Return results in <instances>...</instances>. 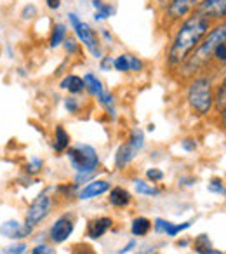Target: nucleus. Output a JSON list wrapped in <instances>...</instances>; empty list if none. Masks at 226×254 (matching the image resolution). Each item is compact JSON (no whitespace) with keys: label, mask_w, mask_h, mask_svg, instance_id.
<instances>
[{"label":"nucleus","mask_w":226,"mask_h":254,"mask_svg":"<svg viewBox=\"0 0 226 254\" xmlns=\"http://www.w3.org/2000/svg\"><path fill=\"white\" fill-rule=\"evenodd\" d=\"M75 232V216L71 212H64V214L57 216L54 223L47 230V239L51 240L53 246H59L64 244Z\"/></svg>","instance_id":"obj_8"},{"label":"nucleus","mask_w":226,"mask_h":254,"mask_svg":"<svg viewBox=\"0 0 226 254\" xmlns=\"http://www.w3.org/2000/svg\"><path fill=\"white\" fill-rule=\"evenodd\" d=\"M33 232L35 228L28 226L25 221H18V219H7L0 225V235L9 240H26L33 235Z\"/></svg>","instance_id":"obj_10"},{"label":"nucleus","mask_w":226,"mask_h":254,"mask_svg":"<svg viewBox=\"0 0 226 254\" xmlns=\"http://www.w3.org/2000/svg\"><path fill=\"white\" fill-rule=\"evenodd\" d=\"M66 37H68V26L64 25V23H54L53 30H51V35H49V47L51 49L61 47Z\"/></svg>","instance_id":"obj_20"},{"label":"nucleus","mask_w":226,"mask_h":254,"mask_svg":"<svg viewBox=\"0 0 226 254\" xmlns=\"http://www.w3.org/2000/svg\"><path fill=\"white\" fill-rule=\"evenodd\" d=\"M98 103L103 106V108L106 110V113L110 115V119H112V120L117 119V108H115V96H113L112 92L106 91V89H105V92H103V94L98 98Z\"/></svg>","instance_id":"obj_22"},{"label":"nucleus","mask_w":226,"mask_h":254,"mask_svg":"<svg viewBox=\"0 0 226 254\" xmlns=\"http://www.w3.org/2000/svg\"><path fill=\"white\" fill-rule=\"evenodd\" d=\"M219 117H221V126L226 129V105L223 106L221 110H219Z\"/></svg>","instance_id":"obj_47"},{"label":"nucleus","mask_w":226,"mask_h":254,"mask_svg":"<svg viewBox=\"0 0 226 254\" xmlns=\"http://www.w3.org/2000/svg\"><path fill=\"white\" fill-rule=\"evenodd\" d=\"M71 254H98V253L91 246H87V244H77L71 249Z\"/></svg>","instance_id":"obj_41"},{"label":"nucleus","mask_w":226,"mask_h":254,"mask_svg":"<svg viewBox=\"0 0 226 254\" xmlns=\"http://www.w3.org/2000/svg\"><path fill=\"white\" fill-rule=\"evenodd\" d=\"M191 225H193V219H188V221H183V223H172L169 232H167V237H177L181 232L190 228Z\"/></svg>","instance_id":"obj_32"},{"label":"nucleus","mask_w":226,"mask_h":254,"mask_svg":"<svg viewBox=\"0 0 226 254\" xmlns=\"http://www.w3.org/2000/svg\"><path fill=\"white\" fill-rule=\"evenodd\" d=\"M195 183V180H191V178H179V187L183 185V187H191V185Z\"/></svg>","instance_id":"obj_46"},{"label":"nucleus","mask_w":226,"mask_h":254,"mask_svg":"<svg viewBox=\"0 0 226 254\" xmlns=\"http://www.w3.org/2000/svg\"><path fill=\"white\" fill-rule=\"evenodd\" d=\"M207 190L211 191V193L226 195V187H225V185H223V180H219V178H214V180L209 181Z\"/></svg>","instance_id":"obj_35"},{"label":"nucleus","mask_w":226,"mask_h":254,"mask_svg":"<svg viewBox=\"0 0 226 254\" xmlns=\"http://www.w3.org/2000/svg\"><path fill=\"white\" fill-rule=\"evenodd\" d=\"M132 202V193L124 187H112L108 191V204L115 209H125Z\"/></svg>","instance_id":"obj_14"},{"label":"nucleus","mask_w":226,"mask_h":254,"mask_svg":"<svg viewBox=\"0 0 226 254\" xmlns=\"http://www.w3.org/2000/svg\"><path fill=\"white\" fill-rule=\"evenodd\" d=\"M214 58L218 63H221V64H226V42L225 44H219L218 47H216V51H214Z\"/></svg>","instance_id":"obj_38"},{"label":"nucleus","mask_w":226,"mask_h":254,"mask_svg":"<svg viewBox=\"0 0 226 254\" xmlns=\"http://www.w3.org/2000/svg\"><path fill=\"white\" fill-rule=\"evenodd\" d=\"M226 42V23H219L214 28H211L207 32V35L202 39V42L195 47V51L186 58L179 70L181 78H193L202 68H205L209 64V61L214 56V51L219 44Z\"/></svg>","instance_id":"obj_2"},{"label":"nucleus","mask_w":226,"mask_h":254,"mask_svg":"<svg viewBox=\"0 0 226 254\" xmlns=\"http://www.w3.org/2000/svg\"><path fill=\"white\" fill-rule=\"evenodd\" d=\"M78 190H80V187H78L77 183H63V185H59V187H56V193L64 198L77 197Z\"/></svg>","instance_id":"obj_25"},{"label":"nucleus","mask_w":226,"mask_h":254,"mask_svg":"<svg viewBox=\"0 0 226 254\" xmlns=\"http://www.w3.org/2000/svg\"><path fill=\"white\" fill-rule=\"evenodd\" d=\"M66 19L70 23L71 30L75 33V39L80 44H84L85 49L92 54V58L96 60H101L103 58V47H101V40H99V35L91 28L89 23H85L84 19L78 18L77 12H68Z\"/></svg>","instance_id":"obj_5"},{"label":"nucleus","mask_w":226,"mask_h":254,"mask_svg":"<svg viewBox=\"0 0 226 254\" xmlns=\"http://www.w3.org/2000/svg\"><path fill=\"white\" fill-rule=\"evenodd\" d=\"M153 230V221L146 216H136L131 221V233L136 239H143Z\"/></svg>","instance_id":"obj_17"},{"label":"nucleus","mask_w":226,"mask_h":254,"mask_svg":"<svg viewBox=\"0 0 226 254\" xmlns=\"http://www.w3.org/2000/svg\"><path fill=\"white\" fill-rule=\"evenodd\" d=\"M71 139L68 131L63 126H56L54 127V134H53V150L57 153V155H63L66 153V150L70 148Z\"/></svg>","instance_id":"obj_16"},{"label":"nucleus","mask_w":226,"mask_h":254,"mask_svg":"<svg viewBox=\"0 0 226 254\" xmlns=\"http://www.w3.org/2000/svg\"><path fill=\"white\" fill-rule=\"evenodd\" d=\"M112 226H113V218H110V216H99V218H94L87 223L85 235L91 240H99L112 230Z\"/></svg>","instance_id":"obj_13"},{"label":"nucleus","mask_w":226,"mask_h":254,"mask_svg":"<svg viewBox=\"0 0 226 254\" xmlns=\"http://www.w3.org/2000/svg\"><path fill=\"white\" fill-rule=\"evenodd\" d=\"M113 60H115V58H112L110 54H103V58L99 60V70L101 71H112Z\"/></svg>","instance_id":"obj_39"},{"label":"nucleus","mask_w":226,"mask_h":254,"mask_svg":"<svg viewBox=\"0 0 226 254\" xmlns=\"http://www.w3.org/2000/svg\"><path fill=\"white\" fill-rule=\"evenodd\" d=\"M54 205H56V198L51 195V188L40 191L35 198L28 204L25 212V223L32 228H39L44 221L51 216Z\"/></svg>","instance_id":"obj_7"},{"label":"nucleus","mask_w":226,"mask_h":254,"mask_svg":"<svg viewBox=\"0 0 226 254\" xmlns=\"http://www.w3.org/2000/svg\"><path fill=\"white\" fill-rule=\"evenodd\" d=\"M99 35H101L103 39H105V40H106V42H108V44H112V42H113V37H112V33H110L108 30H105V28H103L101 32H99Z\"/></svg>","instance_id":"obj_45"},{"label":"nucleus","mask_w":226,"mask_h":254,"mask_svg":"<svg viewBox=\"0 0 226 254\" xmlns=\"http://www.w3.org/2000/svg\"><path fill=\"white\" fill-rule=\"evenodd\" d=\"M113 68H115L117 71H120V73H127V71H131L127 54H120V56L115 58V60H113Z\"/></svg>","instance_id":"obj_27"},{"label":"nucleus","mask_w":226,"mask_h":254,"mask_svg":"<svg viewBox=\"0 0 226 254\" xmlns=\"http://www.w3.org/2000/svg\"><path fill=\"white\" fill-rule=\"evenodd\" d=\"M61 47H63L66 54H70V56H75V54H78V51H80V42H78L75 37H66Z\"/></svg>","instance_id":"obj_26"},{"label":"nucleus","mask_w":226,"mask_h":254,"mask_svg":"<svg viewBox=\"0 0 226 254\" xmlns=\"http://www.w3.org/2000/svg\"><path fill=\"white\" fill-rule=\"evenodd\" d=\"M186 101L198 117H205L214 108V85L205 75L190 78L186 87Z\"/></svg>","instance_id":"obj_3"},{"label":"nucleus","mask_w":226,"mask_h":254,"mask_svg":"<svg viewBox=\"0 0 226 254\" xmlns=\"http://www.w3.org/2000/svg\"><path fill=\"white\" fill-rule=\"evenodd\" d=\"M113 14H115V7L112 4H103L101 9L94 11V19L96 21H105V19H108Z\"/></svg>","instance_id":"obj_28"},{"label":"nucleus","mask_w":226,"mask_h":254,"mask_svg":"<svg viewBox=\"0 0 226 254\" xmlns=\"http://www.w3.org/2000/svg\"><path fill=\"white\" fill-rule=\"evenodd\" d=\"M195 11L207 18L209 21L226 18V0H200Z\"/></svg>","instance_id":"obj_11"},{"label":"nucleus","mask_w":226,"mask_h":254,"mask_svg":"<svg viewBox=\"0 0 226 254\" xmlns=\"http://www.w3.org/2000/svg\"><path fill=\"white\" fill-rule=\"evenodd\" d=\"M157 247L159 246H145L139 251H136V254H157Z\"/></svg>","instance_id":"obj_43"},{"label":"nucleus","mask_w":226,"mask_h":254,"mask_svg":"<svg viewBox=\"0 0 226 254\" xmlns=\"http://www.w3.org/2000/svg\"><path fill=\"white\" fill-rule=\"evenodd\" d=\"M193 251L197 254H223V251L216 249V247L212 246V240L209 239V235H205V233H200L198 237H195Z\"/></svg>","instance_id":"obj_19"},{"label":"nucleus","mask_w":226,"mask_h":254,"mask_svg":"<svg viewBox=\"0 0 226 254\" xmlns=\"http://www.w3.org/2000/svg\"><path fill=\"white\" fill-rule=\"evenodd\" d=\"M42 171H44V159L35 157V155L25 164V167H23V174L32 176V178H37L39 174H42Z\"/></svg>","instance_id":"obj_23"},{"label":"nucleus","mask_w":226,"mask_h":254,"mask_svg":"<svg viewBox=\"0 0 226 254\" xmlns=\"http://www.w3.org/2000/svg\"><path fill=\"white\" fill-rule=\"evenodd\" d=\"M136 247H138V240H136V239H131L127 244H125L124 247H120V249L117 251V254H127V253H131V251H134Z\"/></svg>","instance_id":"obj_42"},{"label":"nucleus","mask_w":226,"mask_h":254,"mask_svg":"<svg viewBox=\"0 0 226 254\" xmlns=\"http://www.w3.org/2000/svg\"><path fill=\"white\" fill-rule=\"evenodd\" d=\"M214 105L218 108V112L226 105V78L221 85H219L218 91H214Z\"/></svg>","instance_id":"obj_30"},{"label":"nucleus","mask_w":226,"mask_h":254,"mask_svg":"<svg viewBox=\"0 0 226 254\" xmlns=\"http://www.w3.org/2000/svg\"><path fill=\"white\" fill-rule=\"evenodd\" d=\"M66 159L75 174H98L101 159L98 150L87 143H75L66 150Z\"/></svg>","instance_id":"obj_4"},{"label":"nucleus","mask_w":226,"mask_h":254,"mask_svg":"<svg viewBox=\"0 0 226 254\" xmlns=\"http://www.w3.org/2000/svg\"><path fill=\"white\" fill-rule=\"evenodd\" d=\"M110 188H112L110 181L94 178V180L89 181V183L82 185L77 193V198L78 200H92V198H98V197H101V195L108 193Z\"/></svg>","instance_id":"obj_12"},{"label":"nucleus","mask_w":226,"mask_h":254,"mask_svg":"<svg viewBox=\"0 0 226 254\" xmlns=\"http://www.w3.org/2000/svg\"><path fill=\"white\" fill-rule=\"evenodd\" d=\"M63 106L64 110H66L68 113H71V115H75V113L80 112L82 105L80 101H78V98H75V96H68V98L63 99Z\"/></svg>","instance_id":"obj_29"},{"label":"nucleus","mask_w":226,"mask_h":254,"mask_svg":"<svg viewBox=\"0 0 226 254\" xmlns=\"http://www.w3.org/2000/svg\"><path fill=\"white\" fill-rule=\"evenodd\" d=\"M169 2H170V0H159V5H160V7H166Z\"/></svg>","instance_id":"obj_49"},{"label":"nucleus","mask_w":226,"mask_h":254,"mask_svg":"<svg viewBox=\"0 0 226 254\" xmlns=\"http://www.w3.org/2000/svg\"><path fill=\"white\" fill-rule=\"evenodd\" d=\"M209 30H211V21L198 14L197 11L191 12L186 19H183L174 33L169 49H167L166 66L169 70H177L186 61V58L193 53L195 47L202 42V39L207 35Z\"/></svg>","instance_id":"obj_1"},{"label":"nucleus","mask_w":226,"mask_h":254,"mask_svg":"<svg viewBox=\"0 0 226 254\" xmlns=\"http://www.w3.org/2000/svg\"><path fill=\"white\" fill-rule=\"evenodd\" d=\"M132 185H134L136 193H139L141 197H159L162 193L160 188H157L155 185H152L150 181L145 180H132Z\"/></svg>","instance_id":"obj_21"},{"label":"nucleus","mask_w":226,"mask_h":254,"mask_svg":"<svg viewBox=\"0 0 226 254\" xmlns=\"http://www.w3.org/2000/svg\"><path fill=\"white\" fill-rule=\"evenodd\" d=\"M145 148V131L141 127H132L129 132V139L122 143L115 152V169L124 171L127 166H131L132 160L139 155Z\"/></svg>","instance_id":"obj_6"},{"label":"nucleus","mask_w":226,"mask_h":254,"mask_svg":"<svg viewBox=\"0 0 226 254\" xmlns=\"http://www.w3.org/2000/svg\"><path fill=\"white\" fill-rule=\"evenodd\" d=\"M198 2L200 0H170L169 4L164 7V14L166 19H169L170 23H177L186 19L191 12H195Z\"/></svg>","instance_id":"obj_9"},{"label":"nucleus","mask_w":226,"mask_h":254,"mask_svg":"<svg viewBox=\"0 0 226 254\" xmlns=\"http://www.w3.org/2000/svg\"><path fill=\"white\" fill-rule=\"evenodd\" d=\"M127 56H129V66H131L132 73H139V71H143V68H145V63H143V61L139 60L138 56H134V54H127Z\"/></svg>","instance_id":"obj_37"},{"label":"nucleus","mask_w":226,"mask_h":254,"mask_svg":"<svg viewBox=\"0 0 226 254\" xmlns=\"http://www.w3.org/2000/svg\"><path fill=\"white\" fill-rule=\"evenodd\" d=\"M82 78H84V84H85V92L91 94L92 98L98 99L105 92V85H103V82L99 80V77L94 71H87Z\"/></svg>","instance_id":"obj_18"},{"label":"nucleus","mask_w":226,"mask_h":254,"mask_svg":"<svg viewBox=\"0 0 226 254\" xmlns=\"http://www.w3.org/2000/svg\"><path fill=\"white\" fill-rule=\"evenodd\" d=\"M181 148H183L184 152H188V153L195 152V150L198 148L197 139H193V138H184V139H181Z\"/></svg>","instance_id":"obj_40"},{"label":"nucleus","mask_w":226,"mask_h":254,"mask_svg":"<svg viewBox=\"0 0 226 254\" xmlns=\"http://www.w3.org/2000/svg\"><path fill=\"white\" fill-rule=\"evenodd\" d=\"M30 254H56L54 253V247L53 244H47V242H37L35 246L30 249Z\"/></svg>","instance_id":"obj_34"},{"label":"nucleus","mask_w":226,"mask_h":254,"mask_svg":"<svg viewBox=\"0 0 226 254\" xmlns=\"http://www.w3.org/2000/svg\"><path fill=\"white\" fill-rule=\"evenodd\" d=\"M177 247H186L188 246V244H190V242H188V240L186 239H183V240H177Z\"/></svg>","instance_id":"obj_48"},{"label":"nucleus","mask_w":226,"mask_h":254,"mask_svg":"<svg viewBox=\"0 0 226 254\" xmlns=\"http://www.w3.org/2000/svg\"><path fill=\"white\" fill-rule=\"evenodd\" d=\"M26 253H30V249L25 240H12L9 246L0 249V254H26Z\"/></svg>","instance_id":"obj_24"},{"label":"nucleus","mask_w":226,"mask_h":254,"mask_svg":"<svg viewBox=\"0 0 226 254\" xmlns=\"http://www.w3.org/2000/svg\"><path fill=\"white\" fill-rule=\"evenodd\" d=\"M35 16H39V9H37V5L26 4L25 7L21 9V19L23 21H32Z\"/></svg>","instance_id":"obj_36"},{"label":"nucleus","mask_w":226,"mask_h":254,"mask_svg":"<svg viewBox=\"0 0 226 254\" xmlns=\"http://www.w3.org/2000/svg\"><path fill=\"white\" fill-rule=\"evenodd\" d=\"M145 176L146 180L150 181V183H160V181H164V178H166V174H164L162 169H159V167H150V169L145 171Z\"/></svg>","instance_id":"obj_31"},{"label":"nucleus","mask_w":226,"mask_h":254,"mask_svg":"<svg viewBox=\"0 0 226 254\" xmlns=\"http://www.w3.org/2000/svg\"><path fill=\"white\" fill-rule=\"evenodd\" d=\"M46 5H47V9H51V11H59L61 0H46Z\"/></svg>","instance_id":"obj_44"},{"label":"nucleus","mask_w":226,"mask_h":254,"mask_svg":"<svg viewBox=\"0 0 226 254\" xmlns=\"http://www.w3.org/2000/svg\"><path fill=\"white\" fill-rule=\"evenodd\" d=\"M59 89L66 91L70 96H78V94H82V92L85 91L84 78L78 77V75H75V73H68V75H64V77L61 78Z\"/></svg>","instance_id":"obj_15"},{"label":"nucleus","mask_w":226,"mask_h":254,"mask_svg":"<svg viewBox=\"0 0 226 254\" xmlns=\"http://www.w3.org/2000/svg\"><path fill=\"white\" fill-rule=\"evenodd\" d=\"M170 225H172V221H167V219H164V218H155L153 219V232L160 233V235H167Z\"/></svg>","instance_id":"obj_33"}]
</instances>
